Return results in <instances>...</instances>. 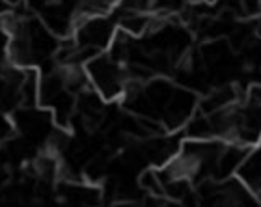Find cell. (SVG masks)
Returning a JSON list of instances; mask_svg holds the SVG:
<instances>
[{"label":"cell","instance_id":"cell-1","mask_svg":"<svg viewBox=\"0 0 261 207\" xmlns=\"http://www.w3.org/2000/svg\"><path fill=\"white\" fill-rule=\"evenodd\" d=\"M90 88L103 99L105 103H114L123 99L129 86L127 67L121 62L114 60L109 53L93 56L84 64Z\"/></svg>","mask_w":261,"mask_h":207},{"label":"cell","instance_id":"cell-4","mask_svg":"<svg viewBox=\"0 0 261 207\" xmlns=\"http://www.w3.org/2000/svg\"><path fill=\"white\" fill-rule=\"evenodd\" d=\"M252 28H254V34H256L257 38H259V41H261V15L256 17V21H254Z\"/></svg>","mask_w":261,"mask_h":207},{"label":"cell","instance_id":"cell-5","mask_svg":"<svg viewBox=\"0 0 261 207\" xmlns=\"http://www.w3.org/2000/svg\"><path fill=\"white\" fill-rule=\"evenodd\" d=\"M192 2H213V0H192Z\"/></svg>","mask_w":261,"mask_h":207},{"label":"cell","instance_id":"cell-3","mask_svg":"<svg viewBox=\"0 0 261 207\" xmlns=\"http://www.w3.org/2000/svg\"><path fill=\"white\" fill-rule=\"evenodd\" d=\"M11 10H13V8H11V6L6 2V0H0V21H2V19H4V17L8 15Z\"/></svg>","mask_w":261,"mask_h":207},{"label":"cell","instance_id":"cell-2","mask_svg":"<svg viewBox=\"0 0 261 207\" xmlns=\"http://www.w3.org/2000/svg\"><path fill=\"white\" fill-rule=\"evenodd\" d=\"M8 50H10V34L0 22V66L8 62Z\"/></svg>","mask_w":261,"mask_h":207}]
</instances>
